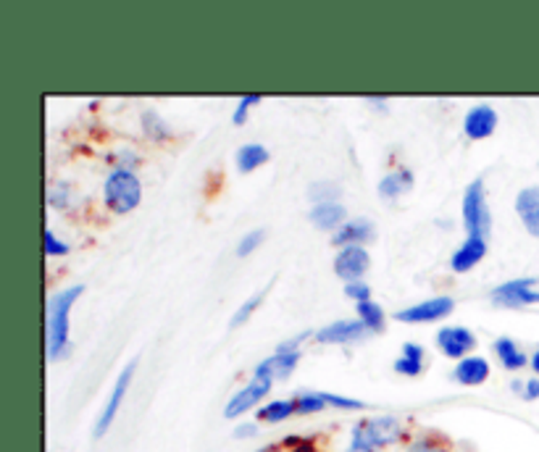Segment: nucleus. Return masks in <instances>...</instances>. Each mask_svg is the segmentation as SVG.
Masks as SVG:
<instances>
[{
  "instance_id": "nucleus-1",
  "label": "nucleus",
  "mask_w": 539,
  "mask_h": 452,
  "mask_svg": "<svg viewBox=\"0 0 539 452\" xmlns=\"http://www.w3.org/2000/svg\"><path fill=\"white\" fill-rule=\"evenodd\" d=\"M405 434V426L395 416H379V418H366L353 426L350 448L348 452H379L395 442H400Z\"/></svg>"
},
{
  "instance_id": "nucleus-2",
  "label": "nucleus",
  "mask_w": 539,
  "mask_h": 452,
  "mask_svg": "<svg viewBox=\"0 0 539 452\" xmlns=\"http://www.w3.org/2000/svg\"><path fill=\"white\" fill-rule=\"evenodd\" d=\"M82 292H85V287L77 284V287L58 292L48 303V358L50 361H56L69 342V313H72V308Z\"/></svg>"
},
{
  "instance_id": "nucleus-3",
  "label": "nucleus",
  "mask_w": 539,
  "mask_h": 452,
  "mask_svg": "<svg viewBox=\"0 0 539 452\" xmlns=\"http://www.w3.org/2000/svg\"><path fill=\"white\" fill-rule=\"evenodd\" d=\"M103 197H105V205L113 211V213H129L140 205V197H142V184L140 180L132 174V172H111V177L105 180L103 187Z\"/></svg>"
},
{
  "instance_id": "nucleus-4",
  "label": "nucleus",
  "mask_w": 539,
  "mask_h": 452,
  "mask_svg": "<svg viewBox=\"0 0 539 452\" xmlns=\"http://www.w3.org/2000/svg\"><path fill=\"white\" fill-rule=\"evenodd\" d=\"M463 224L468 229V237H484L492 232V216L484 197V181L474 180L463 195Z\"/></svg>"
},
{
  "instance_id": "nucleus-5",
  "label": "nucleus",
  "mask_w": 539,
  "mask_h": 452,
  "mask_svg": "<svg viewBox=\"0 0 539 452\" xmlns=\"http://www.w3.org/2000/svg\"><path fill=\"white\" fill-rule=\"evenodd\" d=\"M492 300H495V305H505V308L535 305V303H539L537 279H535V276H527V279L505 281V284H500V287L492 289Z\"/></svg>"
},
{
  "instance_id": "nucleus-6",
  "label": "nucleus",
  "mask_w": 539,
  "mask_h": 452,
  "mask_svg": "<svg viewBox=\"0 0 539 452\" xmlns=\"http://www.w3.org/2000/svg\"><path fill=\"white\" fill-rule=\"evenodd\" d=\"M135 371H137V361H129V365L119 373V379H116L113 389H111V397H108V402L103 405V410H100V416H97V424H95V440H100V437L111 429V424L116 421L119 408H121V402H124V397H127V389H129V384H132Z\"/></svg>"
},
{
  "instance_id": "nucleus-7",
  "label": "nucleus",
  "mask_w": 539,
  "mask_h": 452,
  "mask_svg": "<svg viewBox=\"0 0 539 452\" xmlns=\"http://www.w3.org/2000/svg\"><path fill=\"white\" fill-rule=\"evenodd\" d=\"M269 392H271V381H266V379H253L248 387H243V389L227 402L224 416H227V418H240L243 413L253 410V408H256Z\"/></svg>"
},
{
  "instance_id": "nucleus-8",
  "label": "nucleus",
  "mask_w": 539,
  "mask_h": 452,
  "mask_svg": "<svg viewBox=\"0 0 539 452\" xmlns=\"http://www.w3.org/2000/svg\"><path fill=\"white\" fill-rule=\"evenodd\" d=\"M452 308H455L452 297H432V300H424L419 305H411V308L400 310L397 318L405 321V324H429V321L445 318Z\"/></svg>"
},
{
  "instance_id": "nucleus-9",
  "label": "nucleus",
  "mask_w": 539,
  "mask_h": 452,
  "mask_svg": "<svg viewBox=\"0 0 539 452\" xmlns=\"http://www.w3.org/2000/svg\"><path fill=\"white\" fill-rule=\"evenodd\" d=\"M371 266V258L368 253L363 250V245H350V248H343L335 258V272L340 279H345L348 284L360 281V276L368 272Z\"/></svg>"
},
{
  "instance_id": "nucleus-10",
  "label": "nucleus",
  "mask_w": 539,
  "mask_h": 452,
  "mask_svg": "<svg viewBox=\"0 0 539 452\" xmlns=\"http://www.w3.org/2000/svg\"><path fill=\"white\" fill-rule=\"evenodd\" d=\"M437 345L448 358H466L476 348V334L466 326H445L437 334Z\"/></svg>"
},
{
  "instance_id": "nucleus-11",
  "label": "nucleus",
  "mask_w": 539,
  "mask_h": 452,
  "mask_svg": "<svg viewBox=\"0 0 539 452\" xmlns=\"http://www.w3.org/2000/svg\"><path fill=\"white\" fill-rule=\"evenodd\" d=\"M497 129V113L492 105H474L463 119V132L471 140H484Z\"/></svg>"
},
{
  "instance_id": "nucleus-12",
  "label": "nucleus",
  "mask_w": 539,
  "mask_h": 452,
  "mask_svg": "<svg viewBox=\"0 0 539 452\" xmlns=\"http://www.w3.org/2000/svg\"><path fill=\"white\" fill-rule=\"evenodd\" d=\"M368 329L360 318H353V321H335L329 326H324L321 332H316V340L324 342V345H337V342H353L363 337Z\"/></svg>"
},
{
  "instance_id": "nucleus-13",
  "label": "nucleus",
  "mask_w": 539,
  "mask_h": 452,
  "mask_svg": "<svg viewBox=\"0 0 539 452\" xmlns=\"http://www.w3.org/2000/svg\"><path fill=\"white\" fill-rule=\"evenodd\" d=\"M516 213L527 232L539 240V187H527L516 197Z\"/></svg>"
},
{
  "instance_id": "nucleus-14",
  "label": "nucleus",
  "mask_w": 539,
  "mask_h": 452,
  "mask_svg": "<svg viewBox=\"0 0 539 452\" xmlns=\"http://www.w3.org/2000/svg\"><path fill=\"white\" fill-rule=\"evenodd\" d=\"M484 256H487V240H484V237H468V240L452 253L450 266H452V272L463 273L468 272V269H474Z\"/></svg>"
},
{
  "instance_id": "nucleus-15",
  "label": "nucleus",
  "mask_w": 539,
  "mask_h": 452,
  "mask_svg": "<svg viewBox=\"0 0 539 452\" xmlns=\"http://www.w3.org/2000/svg\"><path fill=\"white\" fill-rule=\"evenodd\" d=\"M297 361H300V353H273L271 358H266L264 363H258V368H256V379H266V381H273V379H287V376L297 368Z\"/></svg>"
},
{
  "instance_id": "nucleus-16",
  "label": "nucleus",
  "mask_w": 539,
  "mask_h": 452,
  "mask_svg": "<svg viewBox=\"0 0 539 452\" xmlns=\"http://www.w3.org/2000/svg\"><path fill=\"white\" fill-rule=\"evenodd\" d=\"M487 376H489V363L484 358H476V356L458 361L455 371H452V379L458 384H466V387H479L487 381Z\"/></svg>"
},
{
  "instance_id": "nucleus-17",
  "label": "nucleus",
  "mask_w": 539,
  "mask_h": 452,
  "mask_svg": "<svg viewBox=\"0 0 539 452\" xmlns=\"http://www.w3.org/2000/svg\"><path fill=\"white\" fill-rule=\"evenodd\" d=\"M373 234V224L368 218H356V221H348L337 234H335V245H343V248H350V245H360L366 240H371Z\"/></svg>"
},
{
  "instance_id": "nucleus-18",
  "label": "nucleus",
  "mask_w": 539,
  "mask_h": 452,
  "mask_svg": "<svg viewBox=\"0 0 539 452\" xmlns=\"http://www.w3.org/2000/svg\"><path fill=\"white\" fill-rule=\"evenodd\" d=\"M411 189H413V174L408 169L389 172L384 180L379 181V195L384 200H395V197H400L403 192H411Z\"/></svg>"
},
{
  "instance_id": "nucleus-19",
  "label": "nucleus",
  "mask_w": 539,
  "mask_h": 452,
  "mask_svg": "<svg viewBox=\"0 0 539 452\" xmlns=\"http://www.w3.org/2000/svg\"><path fill=\"white\" fill-rule=\"evenodd\" d=\"M395 371L403 376H419L424 371V348L421 345H403V356L395 361Z\"/></svg>"
},
{
  "instance_id": "nucleus-20",
  "label": "nucleus",
  "mask_w": 539,
  "mask_h": 452,
  "mask_svg": "<svg viewBox=\"0 0 539 452\" xmlns=\"http://www.w3.org/2000/svg\"><path fill=\"white\" fill-rule=\"evenodd\" d=\"M495 356L500 358L503 368H508V371H519V368L527 365V356L521 353V348L511 337H500L495 342Z\"/></svg>"
},
{
  "instance_id": "nucleus-21",
  "label": "nucleus",
  "mask_w": 539,
  "mask_h": 452,
  "mask_svg": "<svg viewBox=\"0 0 539 452\" xmlns=\"http://www.w3.org/2000/svg\"><path fill=\"white\" fill-rule=\"evenodd\" d=\"M343 218H345V208L340 203H319L311 211V221L319 229H335L337 224H343Z\"/></svg>"
},
{
  "instance_id": "nucleus-22",
  "label": "nucleus",
  "mask_w": 539,
  "mask_h": 452,
  "mask_svg": "<svg viewBox=\"0 0 539 452\" xmlns=\"http://www.w3.org/2000/svg\"><path fill=\"white\" fill-rule=\"evenodd\" d=\"M269 161V150L264 148V145H258V142H253V145H243L240 150H237V166H240V172H256L258 166H264Z\"/></svg>"
},
{
  "instance_id": "nucleus-23",
  "label": "nucleus",
  "mask_w": 539,
  "mask_h": 452,
  "mask_svg": "<svg viewBox=\"0 0 539 452\" xmlns=\"http://www.w3.org/2000/svg\"><path fill=\"white\" fill-rule=\"evenodd\" d=\"M295 413H297L295 410V400H273V402L264 405L258 410V421H264V424H281V421H287Z\"/></svg>"
},
{
  "instance_id": "nucleus-24",
  "label": "nucleus",
  "mask_w": 539,
  "mask_h": 452,
  "mask_svg": "<svg viewBox=\"0 0 539 452\" xmlns=\"http://www.w3.org/2000/svg\"><path fill=\"white\" fill-rule=\"evenodd\" d=\"M295 410L300 416H311V413H321L327 408V400H324V392H303V395H295Z\"/></svg>"
},
{
  "instance_id": "nucleus-25",
  "label": "nucleus",
  "mask_w": 539,
  "mask_h": 452,
  "mask_svg": "<svg viewBox=\"0 0 539 452\" xmlns=\"http://www.w3.org/2000/svg\"><path fill=\"white\" fill-rule=\"evenodd\" d=\"M358 318L366 324L368 332H381L384 329V310L376 303H358Z\"/></svg>"
},
{
  "instance_id": "nucleus-26",
  "label": "nucleus",
  "mask_w": 539,
  "mask_h": 452,
  "mask_svg": "<svg viewBox=\"0 0 539 452\" xmlns=\"http://www.w3.org/2000/svg\"><path fill=\"white\" fill-rule=\"evenodd\" d=\"M142 126H145V134L150 137V140H166L172 132H169V124L156 113V111H148V113H142Z\"/></svg>"
},
{
  "instance_id": "nucleus-27",
  "label": "nucleus",
  "mask_w": 539,
  "mask_h": 452,
  "mask_svg": "<svg viewBox=\"0 0 539 452\" xmlns=\"http://www.w3.org/2000/svg\"><path fill=\"white\" fill-rule=\"evenodd\" d=\"M408 452H448V440L440 434H424L408 448Z\"/></svg>"
},
{
  "instance_id": "nucleus-28",
  "label": "nucleus",
  "mask_w": 539,
  "mask_h": 452,
  "mask_svg": "<svg viewBox=\"0 0 539 452\" xmlns=\"http://www.w3.org/2000/svg\"><path fill=\"white\" fill-rule=\"evenodd\" d=\"M324 400H327V405L340 408V410H363V408H366V402H360V400L343 397V395H332V392H324Z\"/></svg>"
},
{
  "instance_id": "nucleus-29",
  "label": "nucleus",
  "mask_w": 539,
  "mask_h": 452,
  "mask_svg": "<svg viewBox=\"0 0 539 452\" xmlns=\"http://www.w3.org/2000/svg\"><path fill=\"white\" fill-rule=\"evenodd\" d=\"M264 295H266V289H264V292H258L256 297H250V300H248V303H245V305H243V308H240V310L235 313V318H232V326H240V324H245V321L250 318V313H256V308H258V305L264 303Z\"/></svg>"
},
{
  "instance_id": "nucleus-30",
  "label": "nucleus",
  "mask_w": 539,
  "mask_h": 452,
  "mask_svg": "<svg viewBox=\"0 0 539 452\" xmlns=\"http://www.w3.org/2000/svg\"><path fill=\"white\" fill-rule=\"evenodd\" d=\"M264 242V229H256V232H248L243 240H240V245H237V256H250L258 245Z\"/></svg>"
},
{
  "instance_id": "nucleus-31",
  "label": "nucleus",
  "mask_w": 539,
  "mask_h": 452,
  "mask_svg": "<svg viewBox=\"0 0 539 452\" xmlns=\"http://www.w3.org/2000/svg\"><path fill=\"white\" fill-rule=\"evenodd\" d=\"M261 103V95H245L240 103H237V111L232 113V121L235 124H245V119H248V113H250V108L253 105H258Z\"/></svg>"
},
{
  "instance_id": "nucleus-32",
  "label": "nucleus",
  "mask_w": 539,
  "mask_h": 452,
  "mask_svg": "<svg viewBox=\"0 0 539 452\" xmlns=\"http://www.w3.org/2000/svg\"><path fill=\"white\" fill-rule=\"evenodd\" d=\"M42 240H45V256H53V258H56V256H66V253H69V245L61 242V240L53 234V229H45V237H42Z\"/></svg>"
},
{
  "instance_id": "nucleus-33",
  "label": "nucleus",
  "mask_w": 539,
  "mask_h": 452,
  "mask_svg": "<svg viewBox=\"0 0 539 452\" xmlns=\"http://www.w3.org/2000/svg\"><path fill=\"white\" fill-rule=\"evenodd\" d=\"M337 195H340V187H337V184H321V181H319V184L311 187V197H313V200H321V203H332L329 197H337Z\"/></svg>"
},
{
  "instance_id": "nucleus-34",
  "label": "nucleus",
  "mask_w": 539,
  "mask_h": 452,
  "mask_svg": "<svg viewBox=\"0 0 539 452\" xmlns=\"http://www.w3.org/2000/svg\"><path fill=\"white\" fill-rule=\"evenodd\" d=\"M345 295L353 297L356 303H368V297H371V287L363 284V281H353V284L345 287Z\"/></svg>"
},
{
  "instance_id": "nucleus-35",
  "label": "nucleus",
  "mask_w": 539,
  "mask_h": 452,
  "mask_svg": "<svg viewBox=\"0 0 539 452\" xmlns=\"http://www.w3.org/2000/svg\"><path fill=\"white\" fill-rule=\"evenodd\" d=\"M521 397H524L527 402L539 400V379H527V381H524V392H521Z\"/></svg>"
},
{
  "instance_id": "nucleus-36",
  "label": "nucleus",
  "mask_w": 539,
  "mask_h": 452,
  "mask_svg": "<svg viewBox=\"0 0 539 452\" xmlns=\"http://www.w3.org/2000/svg\"><path fill=\"white\" fill-rule=\"evenodd\" d=\"M256 434H258V426H256V424H243V426H237V429H235V437H237V440L256 437Z\"/></svg>"
},
{
  "instance_id": "nucleus-37",
  "label": "nucleus",
  "mask_w": 539,
  "mask_h": 452,
  "mask_svg": "<svg viewBox=\"0 0 539 452\" xmlns=\"http://www.w3.org/2000/svg\"><path fill=\"white\" fill-rule=\"evenodd\" d=\"M529 363H532L535 373H537V376H539V350H537V353H535V356H532V358H529Z\"/></svg>"
}]
</instances>
